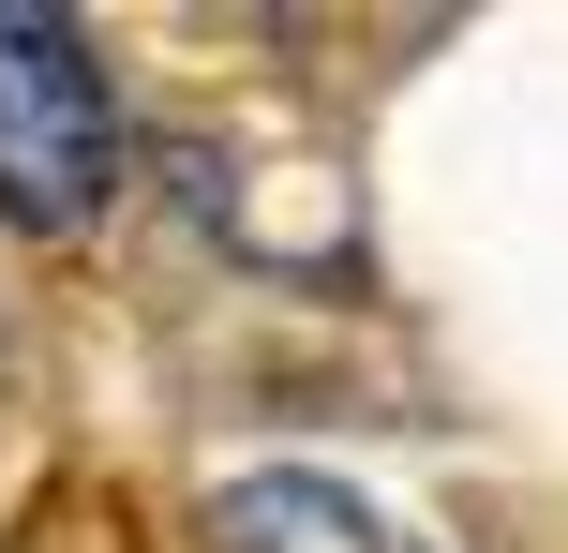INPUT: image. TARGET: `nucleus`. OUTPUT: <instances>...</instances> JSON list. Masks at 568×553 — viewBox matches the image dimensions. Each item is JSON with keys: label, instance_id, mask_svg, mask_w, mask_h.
<instances>
[{"label": "nucleus", "instance_id": "obj_1", "mask_svg": "<svg viewBox=\"0 0 568 553\" xmlns=\"http://www.w3.org/2000/svg\"><path fill=\"white\" fill-rule=\"evenodd\" d=\"M120 180V120H105V75H90L75 16L45 0H0V225L30 239H75Z\"/></svg>", "mask_w": 568, "mask_h": 553}]
</instances>
